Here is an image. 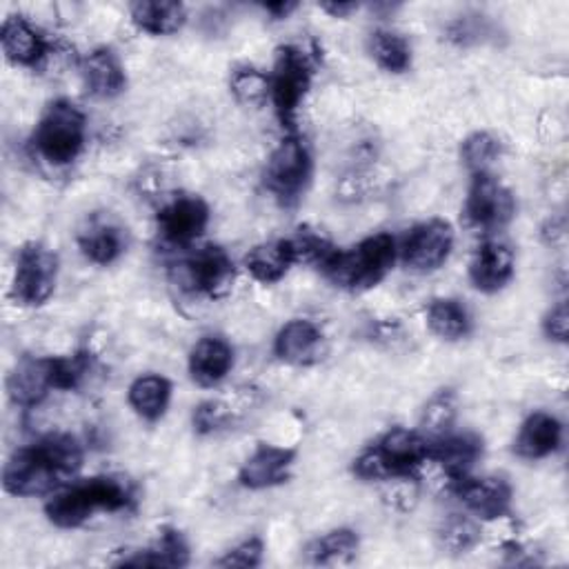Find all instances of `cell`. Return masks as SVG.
<instances>
[{
	"label": "cell",
	"mask_w": 569,
	"mask_h": 569,
	"mask_svg": "<svg viewBox=\"0 0 569 569\" xmlns=\"http://www.w3.org/2000/svg\"><path fill=\"white\" fill-rule=\"evenodd\" d=\"M80 467V442L71 433H49L7 460L2 487L11 496H44L69 482Z\"/></svg>",
	"instance_id": "1"
},
{
	"label": "cell",
	"mask_w": 569,
	"mask_h": 569,
	"mask_svg": "<svg viewBox=\"0 0 569 569\" xmlns=\"http://www.w3.org/2000/svg\"><path fill=\"white\" fill-rule=\"evenodd\" d=\"M136 505V487L122 476H93L56 491L44 505L49 522L62 529L84 525L96 511H127Z\"/></svg>",
	"instance_id": "2"
},
{
	"label": "cell",
	"mask_w": 569,
	"mask_h": 569,
	"mask_svg": "<svg viewBox=\"0 0 569 569\" xmlns=\"http://www.w3.org/2000/svg\"><path fill=\"white\" fill-rule=\"evenodd\" d=\"M429 458L431 438L396 427L353 460V473L362 480L385 482L396 476H413L416 469Z\"/></svg>",
	"instance_id": "3"
},
{
	"label": "cell",
	"mask_w": 569,
	"mask_h": 569,
	"mask_svg": "<svg viewBox=\"0 0 569 569\" xmlns=\"http://www.w3.org/2000/svg\"><path fill=\"white\" fill-rule=\"evenodd\" d=\"M396 240L391 233H373L356 247L340 251L322 269V273L340 289L365 291L376 287L396 262Z\"/></svg>",
	"instance_id": "4"
},
{
	"label": "cell",
	"mask_w": 569,
	"mask_h": 569,
	"mask_svg": "<svg viewBox=\"0 0 569 569\" xmlns=\"http://www.w3.org/2000/svg\"><path fill=\"white\" fill-rule=\"evenodd\" d=\"M87 138V118L71 100H53L42 111L33 136L31 147L33 151L53 167L71 164Z\"/></svg>",
	"instance_id": "5"
},
{
	"label": "cell",
	"mask_w": 569,
	"mask_h": 569,
	"mask_svg": "<svg viewBox=\"0 0 569 569\" xmlns=\"http://www.w3.org/2000/svg\"><path fill=\"white\" fill-rule=\"evenodd\" d=\"M313 78V58L298 44H282L269 76V96L282 127L293 129L296 113Z\"/></svg>",
	"instance_id": "6"
},
{
	"label": "cell",
	"mask_w": 569,
	"mask_h": 569,
	"mask_svg": "<svg viewBox=\"0 0 569 569\" xmlns=\"http://www.w3.org/2000/svg\"><path fill=\"white\" fill-rule=\"evenodd\" d=\"M264 187L282 204L296 202L311 180V151L307 142L289 133L271 151L264 167Z\"/></svg>",
	"instance_id": "7"
},
{
	"label": "cell",
	"mask_w": 569,
	"mask_h": 569,
	"mask_svg": "<svg viewBox=\"0 0 569 569\" xmlns=\"http://www.w3.org/2000/svg\"><path fill=\"white\" fill-rule=\"evenodd\" d=\"M58 278V256L42 242H27L16 258V271L11 280V300L22 307L44 305Z\"/></svg>",
	"instance_id": "8"
},
{
	"label": "cell",
	"mask_w": 569,
	"mask_h": 569,
	"mask_svg": "<svg viewBox=\"0 0 569 569\" xmlns=\"http://www.w3.org/2000/svg\"><path fill=\"white\" fill-rule=\"evenodd\" d=\"M516 213V198L509 187H505L491 173H476L471 178L462 216L469 227L485 233L498 231L511 222Z\"/></svg>",
	"instance_id": "9"
},
{
	"label": "cell",
	"mask_w": 569,
	"mask_h": 569,
	"mask_svg": "<svg viewBox=\"0 0 569 569\" xmlns=\"http://www.w3.org/2000/svg\"><path fill=\"white\" fill-rule=\"evenodd\" d=\"M158 233L167 244L187 247L198 240L209 224V207L200 196L180 193L173 196L158 211Z\"/></svg>",
	"instance_id": "10"
},
{
	"label": "cell",
	"mask_w": 569,
	"mask_h": 569,
	"mask_svg": "<svg viewBox=\"0 0 569 569\" xmlns=\"http://www.w3.org/2000/svg\"><path fill=\"white\" fill-rule=\"evenodd\" d=\"M453 249V227L442 218L416 224L402 244V260L413 271H433Z\"/></svg>",
	"instance_id": "11"
},
{
	"label": "cell",
	"mask_w": 569,
	"mask_h": 569,
	"mask_svg": "<svg viewBox=\"0 0 569 569\" xmlns=\"http://www.w3.org/2000/svg\"><path fill=\"white\" fill-rule=\"evenodd\" d=\"M182 267L187 284L193 291L204 293L207 298H222L224 293H229L236 278L233 260L218 244H207L198 249Z\"/></svg>",
	"instance_id": "12"
},
{
	"label": "cell",
	"mask_w": 569,
	"mask_h": 569,
	"mask_svg": "<svg viewBox=\"0 0 569 569\" xmlns=\"http://www.w3.org/2000/svg\"><path fill=\"white\" fill-rule=\"evenodd\" d=\"M451 489L458 500L478 518L496 520L509 513L511 509V487L507 480L496 476L485 478H458L451 480Z\"/></svg>",
	"instance_id": "13"
},
{
	"label": "cell",
	"mask_w": 569,
	"mask_h": 569,
	"mask_svg": "<svg viewBox=\"0 0 569 569\" xmlns=\"http://www.w3.org/2000/svg\"><path fill=\"white\" fill-rule=\"evenodd\" d=\"M293 460H296L293 449L260 442L253 449V453L242 462L238 471V482L256 491L278 487L291 478Z\"/></svg>",
	"instance_id": "14"
},
{
	"label": "cell",
	"mask_w": 569,
	"mask_h": 569,
	"mask_svg": "<svg viewBox=\"0 0 569 569\" xmlns=\"http://www.w3.org/2000/svg\"><path fill=\"white\" fill-rule=\"evenodd\" d=\"M469 278L482 293L500 291L513 278V251L505 242L485 240L471 256Z\"/></svg>",
	"instance_id": "15"
},
{
	"label": "cell",
	"mask_w": 569,
	"mask_h": 569,
	"mask_svg": "<svg viewBox=\"0 0 569 569\" xmlns=\"http://www.w3.org/2000/svg\"><path fill=\"white\" fill-rule=\"evenodd\" d=\"M276 356L296 367L316 365L325 353V336L311 320H289L273 340Z\"/></svg>",
	"instance_id": "16"
},
{
	"label": "cell",
	"mask_w": 569,
	"mask_h": 569,
	"mask_svg": "<svg viewBox=\"0 0 569 569\" xmlns=\"http://www.w3.org/2000/svg\"><path fill=\"white\" fill-rule=\"evenodd\" d=\"M49 389H53L49 358L24 356L16 362L7 378V393L11 402L18 407L40 405L47 398Z\"/></svg>",
	"instance_id": "17"
},
{
	"label": "cell",
	"mask_w": 569,
	"mask_h": 569,
	"mask_svg": "<svg viewBox=\"0 0 569 569\" xmlns=\"http://www.w3.org/2000/svg\"><path fill=\"white\" fill-rule=\"evenodd\" d=\"M0 42L7 60L13 64L36 67L49 56L47 38L20 16L4 18Z\"/></svg>",
	"instance_id": "18"
},
{
	"label": "cell",
	"mask_w": 569,
	"mask_h": 569,
	"mask_svg": "<svg viewBox=\"0 0 569 569\" xmlns=\"http://www.w3.org/2000/svg\"><path fill=\"white\" fill-rule=\"evenodd\" d=\"M80 76L87 91L96 98H116L127 87L124 69L118 56L107 47L93 49L80 60Z\"/></svg>",
	"instance_id": "19"
},
{
	"label": "cell",
	"mask_w": 569,
	"mask_h": 569,
	"mask_svg": "<svg viewBox=\"0 0 569 569\" xmlns=\"http://www.w3.org/2000/svg\"><path fill=\"white\" fill-rule=\"evenodd\" d=\"M233 367V349L220 336L200 338L189 353V373L202 387H213Z\"/></svg>",
	"instance_id": "20"
},
{
	"label": "cell",
	"mask_w": 569,
	"mask_h": 569,
	"mask_svg": "<svg viewBox=\"0 0 569 569\" xmlns=\"http://www.w3.org/2000/svg\"><path fill=\"white\" fill-rule=\"evenodd\" d=\"M482 456V440L476 433H445L431 440V458L440 462L449 480L469 476Z\"/></svg>",
	"instance_id": "21"
},
{
	"label": "cell",
	"mask_w": 569,
	"mask_h": 569,
	"mask_svg": "<svg viewBox=\"0 0 569 569\" xmlns=\"http://www.w3.org/2000/svg\"><path fill=\"white\" fill-rule=\"evenodd\" d=\"M560 442H562L560 422L547 411H533L522 422V427L513 440V451L520 458L538 460V458L551 456L560 447Z\"/></svg>",
	"instance_id": "22"
},
{
	"label": "cell",
	"mask_w": 569,
	"mask_h": 569,
	"mask_svg": "<svg viewBox=\"0 0 569 569\" xmlns=\"http://www.w3.org/2000/svg\"><path fill=\"white\" fill-rule=\"evenodd\" d=\"M78 247L93 264H111L122 256L127 240L124 231L116 222L91 218L78 233Z\"/></svg>",
	"instance_id": "23"
},
{
	"label": "cell",
	"mask_w": 569,
	"mask_h": 569,
	"mask_svg": "<svg viewBox=\"0 0 569 569\" xmlns=\"http://www.w3.org/2000/svg\"><path fill=\"white\" fill-rule=\"evenodd\" d=\"M189 562V545L176 527H162L158 540L147 547L133 551V556L122 558L118 565L122 567H184Z\"/></svg>",
	"instance_id": "24"
},
{
	"label": "cell",
	"mask_w": 569,
	"mask_h": 569,
	"mask_svg": "<svg viewBox=\"0 0 569 569\" xmlns=\"http://www.w3.org/2000/svg\"><path fill=\"white\" fill-rule=\"evenodd\" d=\"M296 262V253L291 240H269L260 242L244 256L247 271L262 284L278 282Z\"/></svg>",
	"instance_id": "25"
},
{
	"label": "cell",
	"mask_w": 569,
	"mask_h": 569,
	"mask_svg": "<svg viewBox=\"0 0 569 569\" xmlns=\"http://www.w3.org/2000/svg\"><path fill=\"white\" fill-rule=\"evenodd\" d=\"M187 9L173 0H142L131 4V22L151 36H169L182 29Z\"/></svg>",
	"instance_id": "26"
},
{
	"label": "cell",
	"mask_w": 569,
	"mask_h": 569,
	"mask_svg": "<svg viewBox=\"0 0 569 569\" xmlns=\"http://www.w3.org/2000/svg\"><path fill=\"white\" fill-rule=\"evenodd\" d=\"M129 405L147 422H156L164 416L171 400V382L158 373L138 376L129 385Z\"/></svg>",
	"instance_id": "27"
},
{
	"label": "cell",
	"mask_w": 569,
	"mask_h": 569,
	"mask_svg": "<svg viewBox=\"0 0 569 569\" xmlns=\"http://www.w3.org/2000/svg\"><path fill=\"white\" fill-rule=\"evenodd\" d=\"M427 325L442 340H460L471 331L467 307L453 298H436L427 307Z\"/></svg>",
	"instance_id": "28"
},
{
	"label": "cell",
	"mask_w": 569,
	"mask_h": 569,
	"mask_svg": "<svg viewBox=\"0 0 569 569\" xmlns=\"http://www.w3.org/2000/svg\"><path fill=\"white\" fill-rule=\"evenodd\" d=\"M358 533L353 529H331L307 545V560L313 565H333L351 560L358 551Z\"/></svg>",
	"instance_id": "29"
},
{
	"label": "cell",
	"mask_w": 569,
	"mask_h": 569,
	"mask_svg": "<svg viewBox=\"0 0 569 569\" xmlns=\"http://www.w3.org/2000/svg\"><path fill=\"white\" fill-rule=\"evenodd\" d=\"M369 53L389 73H402L411 67V44L396 31H373L369 36Z\"/></svg>",
	"instance_id": "30"
},
{
	"label": "cell",
	"mask_w": 569,
	"mask_h": 569,
	"mask_svg": "<svg viewBox=\"0 0 569 569\" xmlns=\"http://www.w3.org/2000/svg\"><path fill=\"white\" fill-rule=\"evenodd\" d=\"M502 156V142L489 131H476L460 144V158L465 167L476 173H489V167Z\"/></svg>",
	"instance_id": "31"
},
{
	"label": "cell",
	"mask_w": 569,
	"mask_h": 569,
	"mask_svg": "<svg viewBox=\"0 0 569 569\" xmlns=\"http://www.w3.org/2000/svg\"><path fill=\"white\" fill-rule=\"evenodd\" d=\"M480 542V527L467 516H449L438 527V545L445 553L462 556Z\"/></svg>",
	"instance_id": "32"
},
{
	"label": "cell",
	"mask_w": 569,
	"mask_h": 569,
	"mask_svg": "<svg viewBox=\"0 0 569 569\" xmlns=\"http://www.w3.org/2000/svg\"><path fill=\"white\" fill-rule=\"evenodd\" d=\"M291 240L293 253H296V262H307L318 267L320 271L333 260V256L338 253V247L318 229H309V227H300L298 233Z\"/></svg>",
	"instance_id": "33"
},
{
	"label": "cell",
	"mask_w": 569,
	"mask_h": 569,
	"mask_svg": "<svg viewBox=\"0 0 569 569\" xmlns=\"http://www.w3.org/2000/svg\"><path fill=\"white\" fill-rule=\"evenodd\" d=\"M456 411H458L456 393L451 389H440L425 405L422 416H420V427L429 436L440 438V436L449 433V429H451V425L456 420Z\"/></svg>",
	"instance_id": "34"
},
{
	"label": "cell",
	"mask_w": 569,
	"mask_h": 569,
	"mask_svg": "<svg viewBox=\"0 0 569 569\" xmlns=\"http://www.w3.org/2000/svg\"><path fill=\"white\" fill-rule=\"evenodd\" d=\"M493 36V27L485 16L471 13V16H460L449 22L447 27V40L456 47H471L487 42Z\"/></svg>",
	"instance_id": "35"
},
{
	"label": "cell",
	"mask_w": 569,
	"mask_h": 569,
	"mask_svg": "<svg viewBox=\"0 0 569 569\" xmlns=\"http://www.w3.org/2000/svg\"><path fill=\"white\" fill-rule=\"evenodd\" d=\"M229 87H231V93L236 96L238 102L256 104V102L264 100L267 93H269V76H264L256 67H238L231 73Z\"/></svg>",
	"instance_id": "36"
},
{
	"label": "cell",
	"mask_w": 569,
	"mask_h": 569,
	"mask_svg": "<svg viewBox=\"0 0 569 569\" xmlns=\"http://www.w3.org/2000/svg\"><path fill=\"white\" fill-rule=\"evenodd\" d=\"M49 360H51V385L53 389H60V391L76 389L89 369L87 353L51 356Z\"/></svg>",
	"instance_id": "37"
},
{
	"label": "cell",
	"mask_w": 569,
	"mask_h": 569,
	"mask_svg": "<svg viewBox=\"0 0 569 569\" xmlns=\"http://www.w3.org/2000/svg\"><path fill=\"white\" fill-rule=\"evenodd\" d=\"M229 422H231V409L218 400H204L198 407H193L191 425H193V431L200 436L218 433L227 429Z\"/></svg>",
	"instance_id": "38"
},
{
	"label": "cell",
	"mask_w": 569,
	"mask_h": 569,
	"mask_svg": "<svg viewBox=\"0 0 569 569\" xmlns=\"http://www.w3.org/2000/svg\"><path fill=\"white\" fill-rule=\"evenodd\" d=\"M382 498L387 505L400 511H409L418 502V482L413 476H396L385 480Z\"/></svg>",
	"instance_id": "39"
},
{
	"label": "cell",
	"mask_w": 569,
	"mask_h": 569,
	"mask_svg": "<svg viewBox=\"0 0 569 569\" xmlns=\"http://www.w3.org/2000/svg\"><path fill=\"white\" fill-rule=\"evenodd\" d=\"M262 551L264 545L260 538H247L242 542H238L236 547H231L229 551H224L222 558L216 560L218 567H240V569H249V567H258L262 562Z\"/></svg>",
	"instance_id": "40"
},
{
	"label": "cell",
	"mask_w": 569,
	"mask_h": 569,
	"mask_svg": "<svg viewBox=\"0 0 569 569\" xmlns=\"http://www.w3.org/2000/svg\"><path fill=\"white\" fill-rule=\"evenodd\" d=\"M542 329H545L547 338H551L556 342H567L569 316H567V305L565 302H558L556 307L549 309V313L542 320Z\"/></svg>",
	"instance_id": "41"
},
{
	"label": "cell",
	"mask_w": 569,
	"mask_h": 569,
	"mask_svg": "<svg viewBox=\"0 0 569 569\" xmlns=\"http://www.w3.org/2000/svg\"><path fill=\"white\" fill-rule=\"evenodd\" d=\"M320 9H325L333 18H347L351 11L358 9V4L356 2H322Z\"/></svg>",
	"instance_id": "42"
},
{
	"label": "cell",
	"mask_w": 569,
	"mask_h": 569,
	"mask_svg": "<svg viewBox=\"0 0 569 569\" xmlns=\"http://www.w3.org/2000/svg\"><path fill=\"white\" fill-rule=\"evenodd\" d=\"M298 4L296 2H271V4H264V9L273 16V18H287Z\"/></svg>",
	"instance_id": "43"
}]
</instances>
